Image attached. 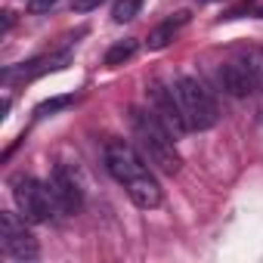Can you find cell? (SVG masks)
Instances as JSON below:
<instances>
[{"instance_id":"obj_1","label":"cell","mask_w":263,"mask_h":263,"mask_svg":"<svg viewBox=\"0 0 263 263\" xmlns=\"http://www.w3.org/2000/svg\"><path fill=\"white\" fill-rule=\"evenodd\" d=\"M105 167H108V174L127 189L130 201H134L137 208L152 211V208H158V204L164 201L161 186H158V180L152 177V171H149V164H146V155H140L130 143H124V140H108V143H105Z\"/></svg>"},{"instance_id":"obj_2","label":"cell","mask_w":263,"mask_h":263,"mask_svg":"<svg viewBox=\"0 0 263 263\" xmlns=\"http://www.w3.org/2000/svg\"><path fill=\"white\" fill-rule=\"evenodd\" d=\"M130 127H134V137H137V143H140L149 164H155L167 177L180 174L183 158H180V152L174 146L171 130L155 118L152 108H130Z\"/></svg>"},{"instance_id":"obj_3","label":"cell","mask_w":263,"mask_h":263,"mask_svg":"<svg viewBox=\"0 0 263 263\" xmlns=\"http://www.w3.org/2000/svg\"><path fill=\"white\" fill-rule=\"evenodd\" d=\"M177 99H180V105H183V115H186V124H189V130H211L214 124H217V118H220V111H217V102H214V96H211V90L198 81V78H180L177 81Z\"/></svg>"},{"instance_id":"obj_4","label":"cell","mask_w":263,"mask_h":263,"mask_svg":"<svg viewBox=\"0 0 263 263\" xmlns=\"http://www.w3.org/2000/svg\"><path fill=\"white\" fill-rule=\"evenodd\" d=\"M10 189H13V201L19 208V214L28 220V223H47L56 211V201L50 195V186L28 177V174H16L10 180Z\"/></svg>"},{"instance_id":"obj_5","label":"cell","mask_w":263,"mask_h":263,"mask_svg":"<svg viewBox=\"0 0 263 263\" xmlns=\"http://www.w3.org/2000/svg\"><path fill=\"white\" fill-rule=\"evenodd\" d=\"M0 248H4L7 257H13L19 263L37 260V254H41L37 238L28 229V220L22 214H13V211L0 214Z\"/></svg>"},{"instance_id":"obj_6","label":"cell","mask_w":263,"mask_h":263,"mask_svg":"<svg viewBox=\"0 0 263 263\" xmlns=\"http://www.w3.org/2000/svg\"><path fill=\"white\" fill-rule=\"evenodd\" d=\"M146 93H149V108H152L155 118L171 130V137H183L186 130H189V124H186L183 105H180V99H177V90H167L164 84L152 81V84L146 87Z\"/></svg>"},{"instance_id":"obj_7","label":"cell","mask_w":263,"mask_h":263,"mask_svg":"<svg viewBox=\"0 0 263 263\" xmlns=\"http://www.w3.org/2000/svg\"><path fill=\"white\" fill-rule=\"evenodd\" d=\"M257 56H260V53L251 50V59H232V62H226V65L220 68V84H223V90H226L229 96H248V93L260 84L263 65L254 62Z\"/></svg>"},{"instance_id":"obj_8","label":"cell","mask_w":263,"mask_h":263,"mask_svg":"<svg viewBox=\"0 0 263 263\" xmlns=\"http://www.w3.org/2000/svg\"><path fill=\"white\" fill-rule=\"evenodd\" d=\"M47 186H50V195H53V201H56V211H62V214H78V211H81V204H84V189H81L78 177H74L65 164H56V167L50 171Z\"/></svg>"},{"instance_id":"obj_9","label":"cell","mask_w":263,"mask_h":263,"mask_svg":"<svg viewBox=\"0 0 263 263\" xmlns=\"http://www.w3.org/2000/svg\"><path fill=\"white\" fill-rule=\"evenodd\" d=\"M71 59V50H62V53H53V56H41V59H31V62H22V65H13L4 71V81H34L47 71H59L65 68Z\"/></svg>"},{"instance_id":"obj_10","label":"cell","mask_w":263,"mask_h":263,"mask_svg":"<svg viewBox=\"0 0 263 263\" xmlns=\"http://www.w3.org/2000/svg\"><path fill=\"white\" fill-rule=\"evenodd\" d=\"M186 22H189V13H177V16H171L167 22H161V25L149 34V41H146L149 50H161V47H167V44L174 41V34H177Z\"/></svg>"},{"instance_id":"obj_11","label":"cell","mask_w":263,"mask_h":263,"mask_svg":"<svg viewBox=\"0 0 263 263\" xmlns=\"http://www.w3.org/2000/svg\"><path fill=\"white\" fill-rule=\"evenodd\" d=\"M137 50H140V44L134 41V37H127V41H118L108 53H105V65L108 68H118V65H124V62H130L137 56Z\"/></svg>"},{"instance_id":"obj_12","label":"cell","mask_w":263,"mask_h":263,"mask_svg":"<svg viewBox=\"0 0 263 263\" xmlns=\"http://www.w3.org/2000/svg\"><path fill=\"white\" fill-rule=\"evenodd\" d=\"M140 10H143V0H115L111 19H115L118 25H124V22H130V19H137Z\"/></svg>"},{"instance_id":"obj_13","label":"cell","mask_w":263,"mask_h":263,"mask_svg":"<svg viewBox=\"0 0 263 263\" xmlns=\"http://www.w3.org/2000/svg\"><path fill=\"white\" fill-rule=\"evenodd\" d=\"M68 105H74V96H56V99L41 102V105L34 108V115H37V118H47V115H53V111H59V108H68Z\"/></svg>"},{"instance_id":"obj_14","label":"cell","mask_w":263,"mask_h":263,"mask_svg":"<svg viewBox=\"0 0 263 263\" xmlns=\"http://www.w3.org/2000/svg\"><path fill=\"white\" fill-rule=\"evenodd\" d=\"M99 4H105V0H71V10H74V13H90V10H96Z\"/></svg>"},{"instance_id":"obj_15","label":"cell","mask_w":263,"mask_h":263,"mask_svg":"<svg viewBox=\"0 0 263 263\" xmlns=\"http://www.w3.org/2000/svg\"><path fill=\"white\" fill-rule=\"evenodd\" d=\"M59 0H28V10L31 13H47L50 7H56Z\"/></svg>"},{"instance_id":"obj_16","label":"cell","mask_w":263,"mask_h":263,"mask_svg":"<svg viewBox=\"0 0 263 263\" xmlns=\"http://www.w3.org/2000/svg\"><path fill=\"white\" fill-rule=\"evenodd\" d=\"M260 16H263V10H260Z\"/></svg>"}]
</instances>
